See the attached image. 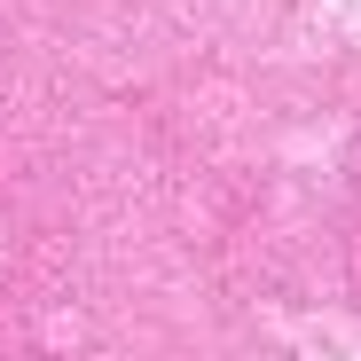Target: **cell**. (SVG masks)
<instances>
[]
</instances>
